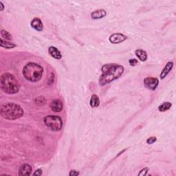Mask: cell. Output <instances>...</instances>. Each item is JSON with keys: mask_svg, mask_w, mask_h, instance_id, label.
I'll return each mask as SVG.
<instances>
[{"mask_svg": "<svg viewBox=\"0 0 176 176\" xmlns=\"http://www.w3.org/2000/svg\"><path fill=\"white\" fill-rule=\"evenodd\" d=\"M171 106H172V104L171 103L165 102V103L161 104L158 107V110L161 111V112H164V111H166L170 109Z\"/></svg>", "mask_w": 176, "mask_h": 176, "instance_id": "obj_17", "label": "cell"}, {"mask_svg": "<svg viewBox=\"0 0 176 176\" xmlns=\"http://www.w3.org/2000/svg\"><path fill=\"white\" fill-rule=\"evenodd\" d=\"M1 116L7 120H16L23 115V110L18 104L7 103L2 105L0 110Z\"/></svg>", "mask_w": 176, "mask_h": 176, "instance_id": "obj_3", "label": "cell"}, {"mask_svg": "<svg viewBox=\"0 0 176 176\" xmlns=\"http://www.w3.org/2000/svg\"><path fill=\"white\" fill-rule=\"evenodd\" d=\"M127 37L121 33H114L110 37V42L111 43L117 44L125 42L127 40Z\"/></svg>", "mask_w": 176, "mask_h": 176, "instance_id": "obj_7", "label": "cell"}, {"mask_svg": "<svg viewBox=\"0 0 176 176\" xmlns=\"http://www.w3.org/2000/svg\"><path fill=\"white\" fill-rule=\"evenodd\" d=\"M32 167L28 164H23L19 169V175L26 176L31 175Z\"/></svg>", "mask_w": 176, "mask_h": 176, "instance_id": "obj_9", "label": "cell"}, {"mask_svg": "<svg viewBox=\"0 0 176 176\" xmlns=\"http://www.w3.org/2000/svg\"><path fill=\"white\" fill-rule=\"evenodd\" d=\"M156 140H157V138H156L152 136V137L149 138L147 140V143L149 144H154V143H155V141H156Z\"/></svg>", "mask_w": 176, "mask_h": 176, "instance_id": "obj_20", "label": "cell"}, {"mask_svg": "<svg viewBox=\"0 0 176 176\" xmlns=\"http://www.w3.org/2000/svg\"><path fill=\"white\" fill-rule=\"evenodd\" d=\"M148 171H149V168L148 167H145V168L142 169V170L140 171V172L139 173V174H138V175H139V176L146 175L147 174Z\"/></svg>", "mask_w": 176, "mask_h": 176, "instance_id": "obj_21", "label": "cell"}, {"mask_svg": "<svg viewBox=\"0 0 176 176\" xmlns=\"http://www.w3.org/2000/svg\"><path fill=\"white\" fill-rule=\"evenodd\" d=\"M135 54H136V56L141 61H146L148 58L147 53L146 52V51H144V50L142 49L136 50V51H135Z\"/></svg>", "mask_w": 176, "mask_h": 176, "instance_id": "obj_14", "label": "cell"}, {"mask_svg": "<svg viewBox=\"0 0 176 176\" xmlns=\"http://www.w3.org/2000/svg\"><path fill=\"white\" fill-rule=\"evenodd\" d=\"M63 107V103L59 99L53 100L51 102V104H50V108L55 112H60V111H61Z\"/></svg>", "mask_w": 176, "mask_h": 176, "instance_id": "obj_8", "label": "cell"}, {"mask_svg": "<svg viewBox=\"0 0 176 176\" xmlns=\"http://www.w3.org/2000/svg\"><path fill=\"white\" fill-rule=\"evenodd\" d=\"M43 73V68L35 63H28L23 69V75L30 82H38L41 80Z\"/></svg>", "mask_w": 176, "mask_h": 176, "instance_id": "obj_4", "label": "cell"}, {"mask_svg": "<svg viewBox=\"0 0 176 176\" xmlns=\"http://www.w3.org/2000/svg\"><path fill=\"white\" fill-rule=\"evenodd\" d=\"M101 71L102 74L99 78V83L101 86H104L120 77L123 74L124 67L118 64L108 63L102 67Z\"/></svg>", "mask_w": 176, "mask_h": 176, "instance_id": "obj_1", "label": "cell"}, {"mask_svg": "<svg viewBox=\"0 0 176 176\" xmlns=\"http://www.w3.org/2000/svg\"><path fill=\"white\" fill-rule=\"evenodd\" d=\"M79 175V172L77 171L76 170H71L70 172L69 173L70 176H76Z\"/></svg>", "mask_w": 176, "mask_h": 176, "instance_id": "obj_23", "label": "cell"}, {"mask_svg": "<svg viewBox=\"0 0 176 176\" xmlns=\"http://www.w3.org/2000/svg\"><path fill=\"white\" fill-rule=\"evenodd\" d=\"M159 84V81L157 78L147 77L144 79V85L145 87L151 90H155Z\"/></svg>", "mask_w": 176, "mask_h": 176, "instance_id": "obj_6", "label": "cell"}, {"mask_svg": "<svg viewBox=\"0 0 176 176\" xmlns=\"http://www.w3.org/2000/svg\"><path fill=\"white\" fill-rule=\"evenodd\" d=\"M48 52L51 56H52L53 58H55L56 59H61L62 58L61 53L59 51V50L57 49L54 46L50 47L48 49Z\"/></svg>", "mask_w": 176, "mask_h": 176, "instance_id": "obj_13", "label": "cell"}, {"mask_svg": "<svg viewBox=\"0 0 176 176\" xmlns=\"http://www.w3.org/2000/svg\"><path fill=\"white\" fill-rule=\"evenodd\" d=\"M1 46L6 49H11L16 47L14 43L9 42L8 41L4 40L3 39H1Z\"/></svg>", "mask_w": 176, "mask_h": 176, "instance_id": "obj_16", "label": "cell"}, {"mask_svg": "<svg viewBox=\"0 0 176 176\" xmlns=\"http://www.w3.org/2000/svg\"><path fill=\"white\" fill-rule=\"evenodd\" d=\"M90 104L92 107H98L100 105L99 98L96 94H93L92 97H91Z\"/></svg>", "mask_w": 176, "mask_h": 176, "instance_id": "obj_15", "label": "cell"}, {"mask_svg": "<svg viewBox=\"0 0 176 176\" xmlns=\"http://www.w3.org/2000/svg\"><path fill=\"white\" fill-rule=\"evenodd\" d=\"M1 35L2 37V38L4 39L6 41H10L12 39V37L11 34H10L8 32L4 30H1Z\"/></svg>", "mask_w": 176, "mask_h": 176, "instance_id": "obj_18", "label": "cell"}, {"mask_svg": "<svg viewBox=\"0 0 176 176\" xmlns=\"http://www.w3.org/2000/svg\"><path fill=\"white\" fill-rule=\"evenodd\" d=\"M34 175H37V176H40L42 175V170L41 169H37V170L35 171V173H33Z\"/></svg>", "mask_w": 176, "mask_h": 176, "instance_id": "obj_24", "label": "cell"}, {"mask_svg": "<svg viewBox=\"0 0 176 176\" xmlns=\"http://www.w3.org/2000/svg\"><path fill=\"white\" fill-rule=\"evenodd\" d=\"M30 25H31L34 29L37 30V31H42L43 29V26L42 20L39 18L33 19L31 21V23H30Z\"/></svg>", "mask_w": 176, "mask_h": 176, "instance_id": "obj_10", "label": "cell"}, {"mask_svg": "<svg viewBox=\"0 0 176 176\" xmlns=\"http://www.w3.org/2000/svg\"><path fill=\"white\" fill-rule=\"evenodd\" d=\"M173 67H174V63L171 61H169L167 63V65L164 67V69L162 70L161 74H160V79H164V78L167 76L169 73L171 72V70H172Z\"/></svg>", "mask_w": 176, "mask_h": 176, "instance_id": "obj_12", "label": "cell"}, {"mask_svg": "<svg viewBox=\"0 0 176 176\" xmlns=\"http://www.w3.org/2000/svg\"><path fill=\"white\" fill-rule=\"evenodd\" d=\"M0 86L3 92L8 94H14L19 91L20 85L14 75L10 73L3 74L0 78Z\"/></svg>", "mask_w": 176, "mask_h": 176, "instance_id": "obj_2", "label": "cell"}, {"mask_svg": "<svg viewBox=\"0 0 176 176\" xmlns=\"http://www.w3.org/2000/svg\"><path fill=\"white\" fill-rule=\"evenodd\" d=\"M106 15H107V12L104 9L97 10V11H94L93 12H92V14H91V17H92V19H102Z\"/></svg>", "mask_w": 176, "mask_h": 176, "instance_id": "obj_11", "label": "cell"}, {"mask_svg": "<svg viewBox=\"0 0 176 176\" xmlns=\"http://www.w3.org/2000/svg\"><path fill=\"white\" fill-rule=\"evenodd\" d=\"M35 103L38 105H43L46 103V99L43 96H39L35 99Z\"/></svg>", "mask_w": 176, "mask_h": 176, "instance_id": "obj_19", "label": "cell"}, {"mask_svg": "<svg viewBox=\"0 0 176 176\" xmlns=\"http://www.w3.org/2000/svg\"><path fill=\"white\" fill-rule=\"evenodd\" d=\"M129 63H130V66H135L138 63V60L137 59H130V61H129Z\"/></svg>", "mask_w": 176, "mask_h": 176, "instance_id": "obj_22", "label": "cell"}, {"mask_svg": "<svg viewBox=\"0 0 176 176\" xmlns=\"http://www.w3.org/2000/svg\"><path fill=\"white\" fill-rule=\"evenodd\" d=\"M4 9V6L2 2H0V11H3Z\"/></svg>", "mask_w": 176, "mask_h": 176, "instance_id": "obj_25", "label": "cell"}, {"mask_svg": "<svg viewBox=\"0 0 176 176\" xmlns=\"http://www.w3.org/2000/svg\"><path fill=\"white\" fill-rule=\"evenodd\" d=\"M44 125L49 130L53 131H59L61 130L63 127V121L61 118L58 116L50 115L43 118Z\"/></svg>", "mask_w": 176, "mask_h": 176, "instance_id": "obj_5", "label": "cell"}]
</instances>
